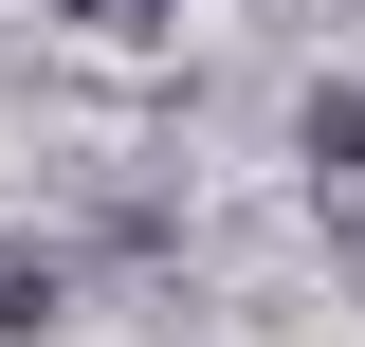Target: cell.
<instances>
[{
	"mask_svg": "<svg viewBox=\"0 0 365 347\" xmlns=\"http://www.w3.org/2000/svg\"><path fill=\"white\" fill-rule=\"evenodd\" d=\"M55 19H91V37H165L182 0H55Z\"/></svg>",
	"mask_w": 365,
	"mask_h": 347,
	"instance_id": "3957f363",
	"label": "cell"
},
{
	"mask_svg": "<svg viewBox=\"0 0 365 347\" xmlns=\"http://www.w3.org/2000/svg\"><path fill=\"white\" fill-rule=\"evenodd\" d=\"M0 329H55V256L37 238H0Z\"/></svg>",
	"mask_w": 365,
	"mask_h": 347,
	"instance_id": "7a4b0ae2",
	"label": "cell"
},
{
	"mask_svg": "<svg viewBox=\"0 0 365 347\" xmlns=\"http://www.w3.org/2000/svg\"><path fill=\"white\" fill-rule=\"evenodd\" d=\"M311 201L365 219V91H311Z\"/></svg>",
	"mask_w": 365,
	"mask_h": 347,
	"instance_id": "6da1fadb",
	"label": "cell"
}]
</instances>
